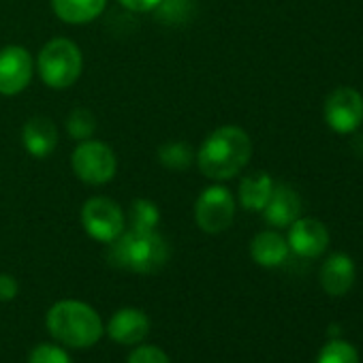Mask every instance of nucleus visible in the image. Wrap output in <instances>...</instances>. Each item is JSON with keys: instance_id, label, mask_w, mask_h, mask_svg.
Here are the masks:
<instances>
[{"instance_id": "nucleus-24", "label": "nucleus", "mask_w": 363, "mask_h": 363, "mask_svg": "<svg viewBox=\"0 0 363 363\" xmlns=\"http://www.w3.org/2000/svg\"><path fill=\"white\" fill-rule=\"evenodd\" d=\"M20 291V284L13 276L9 274H0V301H11L16 299Z\"/></svg>"}, {"instance_id": "nucleus-10", "label": "nucleus", "mask_w": 363, "mask_h": 363, "mask_svg": "<svg viewBox=\"0 0 363 363\" xmlns=\"http://www.w3.org/2000/svg\"><path fill=\"white\" fill-rule=\"evenodd\" d=\"M286 244H289V250H293L295 255H299L303 259H314L327 250L329 231L316 218H297L289 227Z\"/></svg>"}, {"instance_id": "nucleus-23", "label": "nucleus", "mask_w": 363, "mask_h": 363, "mask_svg": "<svg viewBox=\"0 0 363 363\" xmlns=\"http://www.w3.org/2000/svg\"><path fill=\"white\" fill-rule=\"evenodd\" d=\"M126 363H171L167 352L158 346H139L128 354Z\"/></svg>"}, {"instance_id": "nucleus-14", "label": "nucleus", "mask_w": 363, "mask_h": 363, "mask_svg": "<svg viewBox=\"0 0 363 363\" xmlns=\"http://www.w3.org/2000/svg\"><path fill=\"white\" fill-rule=\"evenodd\" d=\"M22 141H24V147L28 150L30 156L48 158L58 145L56 124L50 118H43V116L30 118L22 128Z\"/></svg>"}, {"instance_id": "nucleus-5", "label": "nucleus", "mask_w": 363, "mask_h": 363, "mask_svg": "<svg viewBox=\"0 0 363 363\" xmlns=\"http://www.w3.org/2000/svg\"><path fill=\"white\" fill-rule=\"evenodd\" d=\"M71 167L82 182H86L90 186H101V184H107L116 175L118 160H116L113 150L107 143L86 139V141H79V145L75 147L71 156Z\"/></svg>"}, {"instance_id": "nucleus-18", "label": "nucleus", "mask_w": 363, "mask_h": 363, "mask_svg": "<svg viewBox=\"0 0 363 363\" xmlns=\"http://www.w3.org/2000/svg\"><path fill=\"white\" fill-rule=\"evenodd\" d=\"M195 154L193 147L184 141H169L158 147V160L162 167L173 169V171H184L191 167Z\"/></svg>"}, {"instance_id": "nucleus-12", "label": "nucleus", "mask_w": 363, "mask_h": 363, "mask_svg": "<svg viewBox=\"0 0 363 363\" xmlns=\"http://www.w3.org/2000/svg\"><path fill=\"white\" fill-rule=\"evenodd\" d=\"M301 214V199L289 184H274L272 197L263 208V216L272 227H291Z\"/></svg>"}, {"instance_id": "nucleus-22", "label": "nucleus", "mask_w": 363, "mask_h": 363, "mask_svg": "<svg viewBox=\"0 0 363 363\" xmlns=\"http://www.w3.org/2000/svg\"><path fill=\"white\" fill-rule=\"evenodd\" d=\"M28 363H73L69 352L54 344H39L30 350Z\"/></svg>"}, {"instance_id": "nucleus-9", "label": "nucleus", "mask_w": 363, "mask_h": 363, "mask_svg": "<svg viewBox=\"0 0 363 363\" xmlns=\"http://www.w3.org/2000/svg\"><path fill=\"white\" fill-rule=\"evenodd\" d=\"M35 73V60L22 45L0 50V94H20L28 88Z\"/></svg>"}, {"instance_id": "nucleus-16", "label": "nucleus", "mask_w": 363, "mask_h": 363, "mask_svg": "<svg viewBox=\"0 0 363 363\" xmlns=\"http://www.w3.org/2000/svg\"><path fill=\"white\" fill-rule=\"evenodd\" d=\"M274 191V179L259 171L250 173L240 182V203L248 212H263Z\"/></svg>"}, {"instance_id": "nucleus-19", "label": "nucleus", "mask_w": 363, "mask_h": 363, "mask_svg": "<svg viewBox=\"0 0 363 363\" xmlns=\"http://www.w3.org/2000/svg\"><path fill=\"white\" fill-rule=\"evenodd\" d=\"M128 223H130V229L156 231V225L160 223V210L154 201L135 199L128 210Z\"/></svg>"}, {"instance_id": "nucleus-8", "label": "nucleus", "mask_w": 363, "mask_h": 363, "mask_svg": "<svg viewBox=\"0 0 363 363\" xmlns=\"http://www.w3.org/2000/svg\"><path fill=\"white\" fill-rule=\"evenodd\" d=\"M325 122L333 133L348 135L363 124V96L354 88L340 86L325 99Z\"/></svg>"}, {"instance_id": "nucleus-20", "label": "nucleus", "mask_w": 363, "mask_h": 363, "mask_svg": "<svg viewBox=\"0 0 363 363\" xmlns=\"http://www.w3.org/2000/svg\"><path fill=\"white\" fill-rule=\"evenodd\" d=\"M67 130L73 139L77 141H86L94 135L96 130V118L90 109L86 107H77L69 113V120H67Z\"/></svg>"}, {"instance_id": "nucleus-11", "label": "nucleus", "mask_w": 363, "mask_h": 363, "mask_svg": "<svg viewBox=\"0 0 363 363\" xmlns=\"http://www.w3.org/2000/svg\"><path fill=\"white\" fill-rule=\"evenodd\" d=\"M107 333L118 344H124V346L139 344L150 333V318L145 312L137 308H122L109 318Z\"/></svg>"}, {"instance_id": "nucleus-2", "label": "nucleus", "mask_w": 363, "mask_h": 363, "mask_svg": "<svg viewBox=\"0 0 363 363\" xmlns=\"http://www.w3.org/2000/svg\"><path fill=\"white\" fill-rule=\"evenodd\" d=\"M107 261L124 272L154 274L169 261V244L156 231H122V235L109 244Z\"/></svg>"}, {"instance_id": "nucleus-7", "label": "nucleus", "mask_w": 363, "mask_h": 363, "mask_svg": "<svg viewBox=\"0 0 363 363\" xmlns=\"http://www.w3.org/2000/svg\"><path fill=\"white\" fill-rule=\"evenodd\" d=\"M235 218V199L225 186L206 189L195 206V220L206 233H223L233 225Z\"/></svg>"}, {"instance_id": "nucleus-15", "label": "nucleus", "mask_w": 363, "mask_h": 363, "mask_svg": "<svg viewBox=\"0 0 363 363\" xmlns=\"http://www.w3.org/2000/svg\"><path fill=\"white\" fill-rule=\"evenodd\" d=\"M250 257L261 267H278L289 257V244L280 233L263 231L250 242Z\"/></svg>"}, {"instance_id": "nucleus-6", "label": "nucleus", "mask_w": 363, "mask_h": 363, "mask_svg": "<svg viewBox=\"0 0 363 363\" xmlns=\"http://www.w3.org/2000/svg\"><path fill=\"white\" fill-rule=\"evenodd\" d=\"M82 225L92 240L111 244L124 231V214L116 201L107 197H92L82 208Z\"/></svg>"}, {"instance_id": "nucleus-25", "label": "nucleus", "mask_w": 363, "mask_h": 363, "mask_svg": "<svg viewBox=\"0 0 363 363\" xmlns=\"http://www.w3.org/2000/svg\"><path fill=\"white\" fill-rule=\"evenodd\" d=\"M118 3H122V7H126L128 11L147 13V11L158 9V5L162 3V0H118Z\"/></svg>"}, {"instance_id": "nucleus-17", "label": "nucleus", "mask_w": 363, "mask_h": 363, "mask_svg": "<svg viewBox=\"0 0 363 363\" xmlns=\"http://www.w3.org/2000/svg\"><path fill=\"white\" fill-rule=\"evenodd\" d=\"M107 0H52L54 13L67 24H88L105 11Z\"/></svg>"}, {"instance_id": "nucleus-3", "label": "nucleus", "mask_w": 363, "mask_h": 363, "mask_svg": "<svg viewBox=\"0 0 363 363\" xmlns=\"http://www.w3.org/2000/svg\"><path fill=\"white\" fill-rule=\"evenodd\" d=\"M45 323L50 333L71 348H88L103 335L101 316L88 303L77 299H62L54 303Z\"/></svg>"}, {"instance_id": "nucleus-4", "label": "nucleus", "mask_w": 363, "mask_h": 363, "mask_svg": "<svg viewBox=\"0 0 363 363\" xmlns=\"http://www.w3.org/2000/svg\"><path fill=\"white\" fill-rule=\"evenodd\" d=\"M84 69V58L79 48L71 39H52L43 45L39 58H37V71L41 79L54 88L65 90L77 82Z\"/></svg>"}, {"instance_id": "nucleus-1", "label": "nucleus", "mask_w": 363, "mask_h": 363, "mask_svg": "<svg viewBox=\"0 0 363 363\" xmlns=\"http://www.w3.org/2000/svg\"><path fill=\"white\" fill-rule=\"evenodd\" d=\"M252 156V141L240 126L216 128L201 145L197 164L210 179L225 182L235 177Z\"/></svg>"}, {"instance_id": "nucleus-21", "label": "nucleus", "mask_w": 363, "mask_h": 363, "mask_svg": "<svg viewBox=\"0 0 363 363\" xmlns=\"http://www.w3.org/2000/svg\"><path fill=\"white\" fill-rule=\"evenodd\" d=\"M316 363H359V352L352 344L335 337L323 346Z\"/></svg>"}, {"instance_id": "nucleus-13", "label": "nucleus", "mask_w": 363, "mask_h": 363, "mask_svg": "<svg viewBox=\"0 0 363 363\" xmlns=\"http://www.w3.org/2000/svg\"><path fill=\"white\" fill-rule=\"evenodd\" d=\"M354 284V263L344 252H333L320 267V286L331 297L346 295Z\"/></svg>"}]
</instances>
